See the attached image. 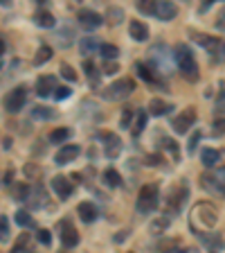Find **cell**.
<instances>
[{"label":"cell","mask_w":225,"mask_h":253,"mask_svg":"<svg viewBox=\"0 0 225 253\" xmlns=\"http://www.w3.org/2000/svg\"><path fill=\"white\" fill-rule=\"evenodd\" d=\"M173 52H176V63H178L180 73L185 75V79L194 82V79L198 77V63H196V59H194V52H192L189 45H185V43L176 45Z\"/></svg>","instance_id":"1"},{"label":"cell","mask_w":225,"mask_h":253,"mask_svg":"<svg viewBox=\"0 0 225 253\" xmlns=\"http://www.w3.org/2000/svg\"><path fill=\"white\" fill-rule=\"evenodd\" d=\"M158 201H160V188H158L156 183H147L144 188L140 190V195H137V212H151L158 208Z\"/></svg>","instance_id":"2"},{"label":"cell","mask_w":225,"mask_h":253,"mask_svg":"<svg viewBox=\"0 0 225 253\" xmlns=\"http://www.w3.org/2000/svg\"><path fill=\"white\" fill-rule=\"evenodd\" d=\"M133 90H135V82H133V79H129V77L117 79V82H113V84L104 90V97L110 102H120V100H124V97H129Z\"/></svg>","instance_id":"3"},{"label":"cell","mask_w":225,"mask_h":253,"mask_svg":"<svg viewBox=\"0 0 225 253\" xmlns=\"http://www.w3.org/2000/svg\"><path fill=\"white\" fill-rule=\"evenodd\" d=\"M187 197H189V188H187V185H185V183L176 185V188L169 190L167 199H164V208H167L169 212H178L180 208H183V204L187 201Z\"/></svg>","instance_id":"4"},{"label":"cell","mask_w":225,"mask_h":253,"mask_svg":"<svg viewBox=\"0 0 225 253\" xmlns=\"http://www.w3.org/2000/svg\"><path fill=\"white\" fill-rule=\"evenodd\" d=\"M192 219H194V221L200 219V226H203V228H212V226H216L219 215H216V211L212 208L210 204H198L194 211H192Z\"/></svg>","instance_id":"5"},{"label":"cell","mask_w":225,"mask_h":253,"mask_svg":"<svg viewBox=\"0 0 225 253\" xmlns=\"http://www.w3.org/2000/svg\"><path fill=\"white\" fill-rule=\"evenodd\" d=\"M203 185L210 192H216V195H225V168H219L214 172L203 174Z\"/></svg>","instance_id":"6"},{"label":"cell","mask_w":225,"mask_h":253,"mask_svg":"<svg viewBox=\"0 0 225 253\" xmlns=\"http://www.w3.org/2000/svg\"><path fill=\"white\" fill-rule=\"evenodd\" d=\"M25 100H27V88L25 86H18V88L9 90L5 95V109L9 113H18V111L25 106Z\"/></svg>","instance_id":"7"},{"label":"cell","mask_w":225,"mask_h":253,"mask_svg":"<svg viewBox=\"0 0 225 253\" xmlns=\"http://www.w3.org/2000/svg\"><path fill=\"white\" fill-rule=\"evenodd\" d=\"M196 122V111L189 106V109L180 111V116L178 118H173V131H178V133H185L187 129H192V125Z\"/></svg>","instance_id":"8"},{"label":"cell","mask_w":225,"mask_h":253,"mask_svg":"<svg viewBox=\"0 0 225 253\" xmlns=\"http://www.w3.org/2000/svg\"><path fill=\"white\" fill-rule=\"evenodd\" d=\"M61 244L65 249H74L79 244V233L72 226V221H68V219L61 221Z\"/></svg>","instance_id":"9"},{"label":"cell","mask_w":225,"mask_h":253,"mask_svg":"<svg viewBox=\"0 0 225 253\" xmlns=\"http://www.w3.org/2000/svg\"><path fill=\"white\" fill-rule=\"evenodd\" d=\"M77 21L84 30H97V27H101V23H104L101 21V16L93 9H81L77 14Z\"/></svg>","instance_id":"10"},{"label":"cell","mask_w":225,"mask_h":253,"mask_svg":"<svg viewBox=\"0 0 225 253\" xmlns=\"http://www.w3.org/2000/svg\"><path fill=\"white\" fill-rule=\"evenodd\" d=\"M54 90H57V77H54V75H43V77H38V82H36L38 97H47V95H52Z\"/></svg>","instance_id":"11"},{"label":"cell","mask_w":225,"mask_h":253,"mask_svg":"<svg viewBox=\"0 0 225 253\" xmlns=\"http://www.w3.org/2000/svg\"><path fill=\"white\" fill-rule=\"evenodd\" d=\"M52 190L57 192L61 199H68L70 195H72V190H74V185H72V181L68 179V176H54V181H52Z\"/></svg>","instance_id":"12"},{"label":"cell","mask_w":225,"mask_h":253,"mask_svg":"<svg viewBox=\"0 0 225 253\" xmlns=\"http://www.w3.org/2000/svg\"><path fill=\"white\" fill-rule=\"evenodd\" d=\"M192 37H194L196 43H200L203 47H207L212 54H221V43H219V39L210 37V34H203V32H192Z\"/></svg>","instance_id":"13"},{"label":"cell","mask_w":225,"mask_h":253,"mask_svg":"<svg viewBox=\"0 0 225 253\" xmlns=\"http://www.w3.org/2000/svg\"><path fill=\"white\" fill-rule=\"evenodd\" d=\"M176 14H178V7L173 5V2H169V0H160V2H156V11H153V16H158L160 21H171Z\"/></svg>","instance_id":"14"},{"label":"cell","mask_w":225,"mask_h":253,"mask_svg":"<svg viewBox=\"0 0 225 253\" xmlns=\"http://www.w3.org/2000/svg\"><path fill=\"white\" fill-rule=\"evenodd\" d=\"M79 154H81V147H79V145H65V147L59 149L54 158H57L59 165H65V163H70V161H74Z\"/></svg>","instance_id":"15"},{"label":"cell","mask_w":225,"mask_h":253,"mask_svg":"<svg viewBox=\"0 0 225 253\" xmlns=\"http://www.w3.org/2000/svg\"><path fill=\"white\" fill-rule=\"evenodd\" d=\"M101 140L106 142V154H108L110 158H115L117 154H120V147H122V142H120V138L115 136V133H101Z\"/></svg>","instance_id":"16"},{"label":"cell","mask_w":225,"mask_h":253,"mask_svg":"<svg viewBox=\"0 0 225 253\" xmlns=\"http://www.w3.org/2000/svg\"><path fill=\"white\" fill-rule=\"evenodd\" d=\"M129 32H131V39H135V41H147L149 39V27L144 25L142 21H131L129 23Z\"/></svg>","instance_id":"17"},{"label":"cell","mask_w":225,"mask_h":253,"mask_svg":"<svg viewBox=\"0 0 225 253\" xmlns=\"http://www.w3.org/2000/svg\"><path fill=\"white\" fill-rule=\"evenodd\" d=\"M200 161H203V165L205 168H216L219 165V161H221V152L219 149H212V147H207V149H203L200 152Z\"/></svg>","instance_id":"18"},{"label":"cell","mask_w":225,"mask_h":253,"mask_svg":"<svg viewBox=\"0 0 225 253\" xmlns=\"http://www.w3.org/2000/svg\"><path fill=\"white\" fill-rule=\"evenodd\" d=\"M77 212H79V217H81L84 221H88V224L97 219V206L90 204V201H84V204H79Z\"/></svg>","instance_id":"19"},{"label":"cell","mask_w":225,"mask_h":253,"mask_svg":"<svg viewBox=\"0 0 225 253\" xmlns=\"http://www.w3.org/2000/svg\"><path fill=\"white\" fill-rule=\"evenodd\" d=\"M173 106L169 104V102H164V100H160V97H156V100H151L149 102V113H151V116H164V113H169V111H171Z\"/></svg>","instance_id":"20"},{"label":"cell","mask_w":225,"mask_h":253,"mask_svg":"<svg viewBox=\"0 0 225 253\" xmlns=\"http://www.w3.org/2000/svg\"><path fill=\"white\" fill-rule=\"evenodd\" d=\"M200 237V242L205 244L207 249H212V251H216V249H223L225 247V242L221 240V235H214V233H203V235H198Z\"/></svg>","instance_id":"21"},{"label":"cell","mask_w":225,"mask_h":253,"mask_svg":"<svg viewBox=\"0 0 225 253\" xmlns=\"http://www.w3.org/2000/svg\"><path fill=\"white\" fill-rule=\"evenodd\" d=\"M34 23H36L38 27H54V25H57L54 16L50 14V11H45V9H41V11H36V14H34Z\"/></svg>","instance_id":"22"},{"label":"cell","mask_w":225,"mask_h":253,"mask_svg":"<svg viewBox=\"0 0 225 253\" xmlns=\"http://www.w3.org/2000/svg\"><path fill=\"white\" fill-rule=\"evenodd\" d=\"M101 179H104V183L108 185V188H117V185H122V176L120 172H117L115 168H108L104 174H101Z\"/></svg>","instance_id":"23"},{"label":"cell","mask_w":225,"mask_h":253,"mask_svg":"<svg viewBox=\"0 0 225 253\" xmlns=\"http://www.w3.org/2000/svg\"><path fill=\"white\" fill-rule=\"evenodd\" d=\"M135 70H137V75H140V79H144V82H149V84H153V82H156V73L151 70V66H149V63L137 61L135 63Z\"/></svg>","instance_id":"24"},{"label":"cell","mask_w":225,"mask_h":253,"mask_svg":"<svg viewBox=\"0 0 225 253\" xmlns=\"http://www.w3.org/2000/svg\"><path fill=\"white\" fill-rule=\"evenodd\" d=\"M11 253H34V247H32L30 235H21V237H18V242L14 244Z\"/></svg>","instance_id":"25"},{"label":"cell","mask_w":225,"mask_h":253,"mask_svg":"<svg viewBox=\"0 0 225 253\" xmlns=\"http://www.w3.org/2000/svg\"><path fill=\"white\" fill-rule=\"evenodd\" d=\"M99 52H101V57H104L106 61H115L117 54H120V47L113 45V43H101V45H99Z\"/></svg>","instance_id":"26"},{"label":"cell","mask_w":225,"mask_h":253,"mask_svg":"<svg viewBox=\"0 0 225 253\" xmlns=\"http://www.w3.org/2000/svg\"><path fill=\"white\" fill-rule=\"evenodd\" d=\"M95 50H99V41L95 37H86V39H81V54L84 57H88V54H93Z\"/></svg>","instance_id":"27"},{"label":"cell","mask_w":225,"mask_h":253,"mask_svg":"<svg viewBox=\"0 0 225 253\" xmlns=\"http://www.w3.org/2000/svg\"><path fill=\"white\" fill-rule=\"evenodd\" d=\"M84 70H86V75H88L90 84H93V86H99V75H97V66H95L93 61H88V59H86V61H84Z\"/></svg>","instance_id":"28"},{"label":"cell","mask_w":225,"mask_h":253,"mask_svg":"<svg viewBox=\"0 0 225 253\" xmlns=\"http://www.w3.org/2000/svg\"><path fill=\"white\" fill-rule=\"evenodd\" d=\"M50 57H52V47H50V45H41V50H38L36 57H34V63H36V66H43V63L50 61Z\"/></svg>","instance_id":"29"},{"label":"cell","mask_w":225,"mask_h":253,"mask_svg":"<svg viewBox=\"0 0 225 253\" xmlns=\"http://www.w3.org/2000/svg\"><path fill=\"white\" fill-rule=\"evenodd\" d=\"M32 116L36 118V120H50V118H54V111L47 109V106H34Z\"/></svg>","instance_id":"30"},{"label":"cell","mask_w":225,"mask_h":253,"mask_svg":"<svg viewBox=\"0 0 225 253\" xmlns=\"http://www.w3.org/2000/svg\"><path fill=\"white\" fill-rule=\"evenodd\" d=\"M68 136H70L68 126H59V129H54V131L50 133V140L52 142H63V140H68Z\"/></svg>","instance_id":"31"},{"label":"cell","mask_w":225,"mask_h":253,"mask_svg":"<svg viewBox=\"0 0 225 253\" xmlns=\"http://www.w3.org/2000/svg\"><path fill=\"white\" fill-rule=\"evenodd\" d=\"M16 224L18 226H32V215L27 211H16Z\"/></svg>","instance_id":"32"},{"label":"cell","mask_w":225,"mask_h":253,"mask_svg":"<svg viewBox=\"0 0 225 253\" xmlns=\"http://www.w3.org/2000/svg\"><path fill=\"white\" fill-rule=\"evenodd\" d=\"M144 126H147V113H144V111H140V113H137L135 125H133V133H135V136H140Z\"/></svg>","instance_id":"33"},{"label":"cell","mask_w":225,"mask_h":253,"mask_svg":"<svg viewBox=\"0 0 225 253\" xmlns=\"http://www.w3.org/2000/svg\"><path fill=\"white\" fill-rule=\"evenodd\" d=\"M14 197H16V199H18V201H27V199H30V185L21 183V185H18V188L14 190Z\"/></svg>","instance_id":"34"},{"label":"cell","mask_w":225,"mask_h":253,"mask_svg":"<svg viewBox=\"0 0 225 253\" xmlns=\"http://www.w3.org/2000/svg\"><path fill=\"white\" fill-rule=\"evenodd\" d=\"M5 240H9V221L7 217L0 215V242H5Z\"/></svg>","instance_id":"35"},{"label":"cell","mask_w":225,"mask_h":253,"mask_svg":"<svg viewBox=\"0 0 225 253\" xmlns=\"http://www.w3.org/2000/svg\"><path fill=\"white\" fill-rule=\"evenodd\" d=\"M137 11H142V14H153V11H156V2H151V0L137 2Z\"/></svg>","instance_id":"36"},{"label":"cell","mask_w":225,"mask_h":253,"mask_svg":"<svg viewBox=\"0 0 225 253\" xmlns=\"http://www.w3.org/2000/svg\"><path fill=\"white\" fill-rule=\"evenodd\" d=\"M61 75L68 79V82H74V79H77V75H74V68H70L68 63H61Z\"/></svg>","instance_id":"37"},{"label":"cell","mask_w":225,"mask_h":253,"mask_svg":"<svg viewBox=\"0 0 225 253\" xmlns=\"http://www.w3.org/2000/svg\"><path fill=\"white\" fill-rule=\"evenodd\" d=\"M36 240H38V242H41V244H45V247H47V244L52 242V235H50V231H45V228H41V231H36Z\"/></svg>","instance_id":"38"},{"label":"cell","mask_w":225,"mask_h":253,"mask_svg":"<svg viewBox=\"0 0 225 253\" xmlns=\"http://www.w3.org/2000/svg\"><path fill=\"white\" fill-rule=\"evenodd\" d=\"M198 142H200V131H196L194 136L189 138V142H187V152L194 154V152H196V145H198Z\"/></svg>","instance_id":"39"},{"label":"cell","mask_w":225,"mask_h":253,"mask_svg":"<svg viewBox=\"0 0 225 253\" xmlns=\"http://www.w3.org/2000/svg\"><path fill=\"white\" fill-rule=\"evenodd\" d=\"M52 95L57 97V100H65V97L70 95V88H68V86H57V90H54Z\"/></svg>","instance_id":"40"},{"label":"cell","mask_w":225,"mask_h":253,"mask_svg":"<svg viewBox=\"0 0 225 253\" xmlns=\"http://www.w3.org/2000/svg\"><path fill=\"white\" fill-rule=\"evenodd\" d=\"M162 142H164V145H167V147H164V149H167V152H171V154H173V158H178V149H176V147H178V145H176V142H173V140H169V138H162Z\"/></svg>","instance_id":"41"},{"label":"cell","mask_w":225,"mask_h":253,"mask_svg":"<svg viewBox=\"0 0 225 253\" xmlns=\"http://www.w3.org/2000/svg\"><path fill=\"white\" fill-rule=\"evenodd\" d=\"M131 120H133V111H131V109H124L120 125H122V126H129V125H131Z\"/></svg>","instance_id":"42"},{"label":"cell","mask_w":225,"mask_h":253,"mask_svg":"<svg viewBox=\"0 0 225 253\" xmlns=\"http://www.w3.org/2000/svg\"><path fill=\"white\" fill-rule=\"evenodd\" d=\"M225 133V118L223 120H214V136H223Z\"/></svg>","instance_id":"43"},{"label":"cell","mask_w":225,"mask_h":253,"mask_svg":"<svg viewBox=\"0 0 225 253\" xmlns=\"http://www.w3.org/2000/svg\"><path fill=\"white\" fill-rule=\"evenodd\" d=\"M104 73H106V75H113V73H117V63H115V61H106V66H104Z\"/></svg>","instance_id":"44"},{"label":"cell","mask_w":225,"mask_h":253,"mask_svg":"<svg viewBox=\"0 0 225 253\" xmlns=\"http://www.w3.org/2000/svg\"><path fill=\"white\" fill-rule=\"evenodd\" d=\"M25 172L30 174V176H38V168L34 169V168H32V163H30V165H27V168H25Z\"/></svg>","instance_id":"45"},{"label":"cell","mask_w":225,"mask_h":253,"mask_svg":"<svg viewBox=\"0 0 225 253\" xmlns=\"http://www.w3.org/2000/svg\"><path fill=\"white\" fill-rule=\"evenodd\" d=\"M219 27L221 30H225V9L221 11V16H219Z\"/></svg>","instance_id":"46"},{"label":"cell","mask_w":225,"mask_h":253,"mask_svg":"<svg viewBox=\"0 0 225 253\" xmlns=\"http://www.w3.org/2000/svg\"><path fill=\"white\" fill-rule=\"evenodd\" d=\"M164 253H187V251H183V249H169V251H164Z\"/></svg>","instance_id":"47"},{"label":"cell","mask_w":225,"mask_h":253,"mask_svg":"<svg viewBox=\"0 0 225 253\" xmlns=\"http://www.w3.org/2000/svg\"><path fill=\"white\" fill-rule=\"evenodd\" d=\"M2 52H5V41L0 39V57H2Z\"/></svg>","instance_id":"48"},{"label":"cell","mask_w":225,"mask_h":253,"mask_svg":"<svg viewBox=\"0 0 225 253\" xmlns=\"http://www.w3.org/2000/svg\"><path fill=\"white\" fill-rule=\"evenodd\" d=\"M221 59L225 61V45H221Z\"/></svg>","instance_id":"49"}]
</instances>
